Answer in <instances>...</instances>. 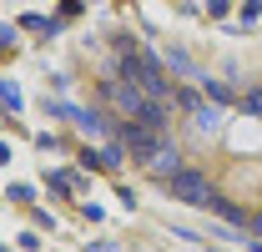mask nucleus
Segmentation results:
<instances>
[{"mask_svg": "<svg viewBox=\"0 0 262 252\" xmlns=\"http://www.w3.org/2000/svg\"><path fill=\"white\" fill-rule=\"evenodd\" d=\"M101 96H106V106H111L121 121H141V116H146V106H151V96L141 91L131 76H106Z\"/></svg>", "mask_w": 262, "mask_h": 252, "instance_id": "1", "label": "nucleus"}, {"mask_svg": "<svg viewBox=\"0 0 262 252\" xmlns=\"http://www.w3.org/2000/svg\"><path fill=\"white\" fill-rule=\"evenodd\" d=\"M166 192H171L177 202H187V207H212V197H217V187L207 182V172H192V166H182V172L166 182Z\"/></svg>", "mask_w": 262, "mask_h": 252, "instance_id": "2", "label": "nucleus"}, {"mask_svg": "<svg viewBox=\"0 0 262 252\" xmlns=\"http://www.w3.org/2000/svg\"><path fill=\"white\" fill-rule=\"evenodd\" d=\"M116 141H121L136 161H146L166 141V131H157V126H146V121H121V126H116Z\"/></svg>", "mask_w": 262, "mask_h": 252, "instance_id": "3", "label": "nucleus"}, {"mask_svg": "<svg viewBox=\"0 0 262 252\" xmlns=\"http://www.w3.org/2000/svg\"><path fill=\"white\" fill-rule=\"evenodd\" d=\"M141 166H146V172H151L157 182H171V177L182 172V157H177V146H171V141H162V146H157L151 157L141 161Z\"/></svg>", "mask_w": 262, "mask_h": 252, "instance_id": "4", "label": "nucleus"}, {"mask_svg": "<svg viewBox=\"0 0 262 252\" xmlns=\"http://www.w3.org/2000/svg\"><path fill=\"white\" fill-rule=\"evenodd\" d=\"M71 121L81 126V131H86V136H111V126H106V116H101V111H76V116H71Z\"/></svg>", "mask_w": 262, "mask_h": 252, "instance_id": "5", "label": "nucleus"}, {"mask_svg": "<svg viewBox=\"0 0 262 252\" xmlns=\"http://www.w3.org/2000/svg\"><path fill=\"white\" fill-rule=\"evenodd\" d=\"M196 126H202V131H217V126H222V111H217V106L196 111Z\"/></svg>", "mask_w": 262, "mask_h": 252, "instance_id": "6", "label": "nucleus"}, {"mask_svg": "<svg viewBox=\"0 0 262 252\" xmlns=\"http://www.w3.org/2000/svg\"><path fill=\"white\" fill-rule=\"evenodd\" d=\"M207 96H212V101H232V91L222 86V81H207Z\"/></svg>", "mask_w": 262, "mask_h": 252, "instance_id": "7", "label": "nucleus"}, {"mask_svg": "<svg viewBox=\"0 0 262 252\" xmlns=\"http://www.w3.org/2000/svg\"><path fill=\"white\" fill-rule=\"evenodd\" d=\"M171 71H182V76H192V61H187L182 51H171Z\"/></svg>", "mask_w": 262, "mask_h": 252, "instance_id": "8", "label": "nucleus"}, {"mask_svg": "<svg viewBox=\"0 0 262 252\" xmlns=\"http://www.w3.org/2000/svg\"><path fill=\"white\" fill-rule=\"evenodd\" d=\"M242 106H247V111H257V116H262V91H247V101H242Z\"/></svg>", "mask_w": 262, "mask_h": 252, "instance_id": "9", "label": "nucleus"}, {"mask_svg": "<svg viewBox=\"0 0 262 252\" xmlns=\"http://www.w3.org/2000/svg\"><path fill=\"white\" fill-rule=\"evenodd\" d=\"M247 227H252V232H262V212H257V217H247Z\"/></svg>", "mask_w": 262, "mask_h": 252, "instance_id": "10", "label": "nucleus"}, {"mask_svg": "<svg viewBox=\"0 0 262 252\" xmlns=\"http://www.w3.org/2000/svg\"><path fill=\"white\" fill-rule=\"evenodd\" d=\"M252 252H262V242H257V247H252Z\"/></svg>", "mask_w": 262, "mask_h": 252, "instance_id": "11", "label": "nucleus"}]
</instances>
